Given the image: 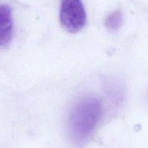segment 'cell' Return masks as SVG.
<instances>
[{"instance_id":"cell-3","label":"cell","mask_w":148,"mask_h":148,"mask_svg":"<svg viewBox=\"0 0 148 148\" xmlns=\"http://www.w3.org/2000/svg\"><path fill=\"white\" fill-rule=\"evenodd\" d=\"M13 35V21L11 10L8 5L0 4V48L10 43Z\"/></svg>"},{"instance_id":"cell-2","label":"cell","mask_w":148,"mask_h":148,"mask_svg":"<svg viewBox=\"0 0 148 148\" xmlns=\"http://www.w3.org/2000/svg\"><path fill=\"white\" fill-rule=\"evenodd\" d=\"M60 19L69 32L77 33L83 29L86 23V13L82 0H61Z\"/></svg>"},{"instance_id":"cell-1","label":"cell","mask_w":148,"mask_h":148,"mask_svg":"<svg viewBox=\"0 0 148 148\" xmlns=\"http://www.w3.org/2000/svg\"><path fill=\"white\" fill-rule=\"evenodd\" d=\"M102 116V105L95 97L86 96L74 104L68 116V129L73 140L84 142L96 127Z\"/></svg>"},{"instance_id":"cell-4","label":"cell","mask_w":148,"mask_h":148,"mask_svg":"<svg viewBox=\"0 0 148 148\" xmlns=\"http://www.w3.org/2000/svg\"><path fill=\"white\" fill-rule=\"evenodd\" d=\"M123 16L121 11L116 10L110 14L105 19V27L111 31H116L121 26Z\"/></svg>"}]
</instances>
